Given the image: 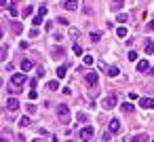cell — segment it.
I'll use <instances>...</instances> for the list:
<instances>
[{"label":"cell","mask_w":154,"mask_h":142,"mask_svg":"<svg viewBox=\"0 0 154 142\" xmlns=\"http://www.w3.org/2000/svg\"><path fill=\"white\" fill-rule=\"evenodd\" d=\"M47 89L57 91V89H59V81H49V83H47Z\"/></svg>","instance_id":"16"},{"label":"cell","mask_w":154,"mask_h":142,"mask_svg":"<svg viewBox=\"0 0 154 142\" xmlns=\"http://www.w3.org/2000/svg\"><path fill=\"white\" fill-rule=\"evenodd\" d=\"M131 142H150V138H148L146 134H137V136H135Z\"/></svg>","instance_id":"15"},{"label":"cell","mask_w":154,"mask_h":142,"mask_svg":"<svg viewBox=\"0 0 154 142\" xmlns=\"http://www.w3.org/2000/svg\"><path fill=\"white\" fill-rule=\"evenodd\" d=\"M8 91H11V93H19L21 89H19V87H15V85H13V87H11V89H8Z\"/></svg>","instance_id":"39"},{"label":"cell","mask_w":154,"mask_h":142,"mask_svg":"<svg viewBox=\"0 0 154 142\" xmlns=\"http://www.w3.org/2000/svg\"><path fill=\"white\" fill-rule=\"evenodd\" d=\"M93 61H95L93 55H85V57H83V64H85V66H93Z\"/></svg>","instance_id":"20"},{"label":"cell","mask_w":154,"mask_h":142,"mask_svg":"<svg viewBox=\"0 0 154 142\" xmlns=\"http://www.w3.org/2000/svg\"><path fill=\"white\" fill-rule=\"evenodd\" d=\"M118 72H120V70L116 68V66H110V68H108V76H112V78H114V76H118Z\"/></svg>","instance_id":"17"},{"label":"cell","mask_w":154,"mask_h":142,"mask_svg":"<svg viewBox=\"0 0 154 142\" xmlns=\"http://www.w3.org/2000/svg\"><path fill=\"white\" fill-rule=\"evenodd\" d=\"M28 15H32V6H25L23 8V17H28Z\"/></svg>","instance_id":"33"},{"label":"cell","mask_w":154,"mask_h":142,"mask_svg":"<svg viewBox=\"0 0 154 142\" xmlns=\"http://www.w3.org/2000/svg\"><path fill=\"white\" fill-rule=\"evenodd\" d=\"M137 70H139V72H148V70H150V64H148L146 59H141V61H137Z\"/></svg>","instance_id":"11"},{"label":"cell","mask_w":154,"mask_h":142,"mask_svg":"<svg viewBox=\"0 0 154 142\" xmlns=\"http://www.w3.org/2000/svg\"><path fill=\"white\" fill-rule=\"evenodd\" d=\"M148 30H154V19H150V21H148Z\"/></svg>","instance_id":"42"},{"label":"cell","mask_w":154,"mask_h":142,"mask_svg":"<svg viewBox=\"0 0 154 142\" xmlns=\"http://www.w3.org/2000/svg\"><path fill=\"white\" fill-rule=\"evenodd\" d=\"M11 83H13L15 87H21V85L25 83V74H23V72H15V74L11 76Z\"/></svg>","instance_id":"2"},{"label":"cell","mask_w":154,"mask_h":142,"mask_svg":"<svg viewBox=\"0 0 154 142\" xmlns=\"http://www.w3.org/2000/svg\"><path fill=\"white\" fill-rule=\"evenodd\" d=\"M78 0H63V8H68V11H76L78 8Z\"/></svg>","instance_id":"5"},{"label":"cell","mask_w":154,"mask_h":142,"mask_svg":"<svg viewBox=\"0 0 154 142\" xmlns=\"http://www.w3.org/2000/svg\"><path fill=\"white\" fill-rule=\"evenodd\" d=\"M51 53H53V57H55V59H59V57L63 55V49H61V47H59V49H53Z\"/></svg>","instance_id":"23"},{"label":"cell","mask_w":154,"mask_h":142,"mask_svg":"<svg viewBox=\"0 0 154 142\" xmlns=\"http://www.w3.org/2000/svg\"><path fill=\"white\" fill-rule=\"evenodd\" d=\"M116 21H120V23H127V21H129V17H127L125 13H118V15H116Z\"/></svg>","instance_id":"22"},{"label":"cell","mask_w":154,"mask_h":142,"mask_svg":"<svg viewBox=\"0 0 154 142\" xmlns=\"http://www.w3.org/2000/svg\"><path fill=\"white\" fill-rule=\"evenodd\" d=\"M66 72H68V66H57V78H63V76H66Z\"/></svg>","instance_id":"14"},{"label":"cell","mask_w":154,"mask_h":142,"mask_svg":"<svg viewBox=\"0 0 154 142\" xmlns=\"http://www.w3.org/2000/svg\"><path fill=\"white\" fill-rule=\"evenodd\" d=\"M28 112H30V114L36 112V106H34V104H28Z\"/></svg>","instance_id":"35"},{"label":"cell","mask_w":154,"mask_h":142,"mask_svg":"<svg viewBox=\"0 0 154 142\" xmlns=\"http://www.w3.org/2000/svg\"><path fill=\"white\" fill-rule=\"evenodd\" d=\"M6 53H8V51H6V45H2V55H0V57L6 59Z\"/></svg>","instance_id":"38"},{"label":"cell","mask_w":154,"mask_h":142,"mask_svg":"<svg viewBox=\"0 0 154 142\" xmlns=\"http://www.w3.org/2000/svg\"><path fill=\"white\" fill-rule=\"evenodd\" d=\"M42 17H44V15H36L34 19H32V23H34V25H40V23H42Z\"/></svg>","instance_id":"27"},{"label":"cell","mask_w":154,"mask_h":142,"mask_svg":"<svg viewBox=\"0 0 154 142\" xmlns=\"http://www.w3.org/2000/svg\"><path fill=\"white\" fill-rule=\"evenodd\" d=\"M0 4H2V6H4V8H6V6H8V2H6V0H0Z\"/></svg>","instance_id":"43"},{"label":"cell","mask_w":154,"mask_h":142,"mask_svg":"<svg viewBox=\"0 0 154 142\" xmlns=\"http://www.w3.org/2000/svg\"><path fill=\"white\" fill-rule=\"evenodd\" d=\"M110 136H112V131H106L104 134V142H110Z\"/></svg>","instance_id":"36"},{"label":"cell","mask_w":154,"mask_h":142,"mask_svg":"<svg viewBox=\"0 0 154 142\" xmlns=\"http://www.w3.org/2000/svg\"><path fill=\"white\" fill-rule=\"evenodd\" d=\"M70 36H72V38H78V36H80V30H78V28H70Z\"/></svg>","instance_id":"24"},{"label":"cell","mask_w":154,"mask_h":142,"mask_svg":"<svg viewBox=\"0 0 154 142\" xmlns=\"http://www.w3.org/2000/svg\"><path fill=\"white\" fill-rule=\"evenodd\" d=\"M123 2H125V0H112V4H110V8H112V11H118Z\"/></svg>","instance_id":"19"},{"label":"cell","mask_w":154,"mask_h":142,"mask_svg":"<svg viewBox=\"0 0 154 142\" xmlns=\"http://www.w3.org/2000/svg\"><path fill=\"white\" fill-rule=\"evenodd\" d=\"M55 21H59L61 25H68V23H70V21L66 19V17H57V19H55Z\"/></svg>","instance_id":"32"},{"label":"cell","mask_w":154,"mask_h":142,"mask_svg":"<svg viewBox=\"0 0 154 142\" xmlns=\"http://www.w3.org/2000/svg\"><path fill=\"white\" fill-rule=\"evenodd\" d=\"M144 51H146V55H152V53H154V42L150 38L144 40Z\"/></svg>","instance_id":"8"},{"label":"cell","mask_w":154,"mask_h":142,"mask_svg":"<svg viewBox=\"0 0 154 142\" xmlns=\"http://www.w3.org/2000/svg\"><path fill=\"white\" fill-rule=\"evenodd\" d=\"M139 106H141V108H154V97H141Z\"/></svg>","instance_id":"6"},{"label":"cell","mask_w":154,"mask_h":142,"mask_svg":"<svg viewBox=\"0 0 154 142\" xmlns=\"http://www.w3.org/2000/svg\"><path fill=\"white\" fill-rule=\"evenodd\" d=\"M47 11H49V8H47V6H44V4H42V6L38 8V15H47Z\"/></svg>","instance_id":"34"},{"label":"cell","mask_w":154,"mask_h":142,"mask_svg":"<svg viewBox=\"0 0 154 142\" xmlns=\"http://www.w3.org/2000/svg\"><path fill=\"white\" fill-rule=\"evenodd\" d=\"M87 81L91 85H97V72L95 70H91V72H87Z\"/></svg>","instance_id":"12"},{"label":"cell","mask_w":154,"mask_h":142,"mask_svg":"<svg viewBox=\"0 0 154 142\" xmlns=\"http://www.w3.org/2000/svg\"><path fill=\"white\" fill-rule=\"evenodd\" d=\"M76 119L85 123V121H87V114H85V112H78V114H76Z\"/></svg>","instance_id":"31"},{"label":"cell","mask_w":154,"mask_h":142,"mask_svg":"<svg viewBox=\"0 0 154 142\" xmlns=\"http://www.w3.org/2000/svg\"><path fill=\"white\" fill-rule=\"evenodd\" d=\"M38 76H44V66H38Z\"/></svg>","instance_id":"41"},{"label":"cell","mask_w":154,"mask_h":142,"mask_svg":"<svg viewBox=\"0 0 154 142\" xmlns=\"http://www.w3.org/2000/svg\"><path fill=\"white\" fill-rule=\"evenodd\" d=\"M91 40H93V42H99V40H102V32H97V30L91 32Z\"/></svg>","instance_id":"21"},{"label":"cell","mask_w":154,"mask_h":142,"mask_svg":"<svg viewBox=\"0 0 154 142\" xmlns=\"http://www.w3.org/2000/svg\"><path fill=\"white\" fill-rule=\"evenodd\" d=\"M116 34H118L120 38H125V36H127V28H125V25H120V28L116 30Z\"/></svg>","instance_id":"25"},{"label":"cell","mask_w":154,"mask_h":142,"mask_svg":"<svg viewBox=\"0 0 154 142\" xmlns=\"http://www.w3.org/2000/svg\"><path fill=\"white\" fill-rule=\"evenodd\" d=\"M89 2H91V0H87V6H85V13H87V15H91V6H89Z\"/></svg>","instance_id":"37"},{"label":"cell","mask_w":154,"mask_h":142,"mask_svg":"<svg viewBox=\"0 0 154 142\" xmlns=\"http://www.w3.org/2000/svg\"><path fill=\"white\" fill-rule=\"evenodd\" d=\"M102 106H104L106 110H112L114 106H116V95H108L106 100H104V104H102Z\"/></svg>","instance_id":"4"},{"label":"cell","mask_w":154,"mask_h":142,"mask_svg":"<svg viewBox=\"0 0 154 142\" xmlns=\"http://www.w3.org/2000/svg\"><path fill=\"white\" fill-rule=\"evenodd\" d=\"M36 97H38V93H36V91L32 89V91H30V100H36Z\"/></svg>","instance_id":"40"},{"label":"cell","mask_w":154,"mask_h":142,"mask_svg":"<svg viewBox=\"0 0 154 142\" xmlns=\"http://www.w3.org/2000/svg\"><path fill=\"white\" fill-rule=\"evenodd\" d=\"M152 142H154V140H152Z\"/></svg>","instance_id":"47"},{"label":"cell","mask_w":154,"mask_h":142,"mask_svg":"<svg viewBox=\"0 0 154 142\" xmlns=\"http://www.w3.org/2000/svg\"><path fill=\"white\" fill-rule=\"evenodd\" d=\"M8 13H11L13 17H17V13H19V8H17L15 4H11V8H8Z\"/></svg>","instance_id":"28"},{"label":"cell","mask_w":154,"mask_h":142,"mask_svg":"<svg viewBox=\"0 0 154 142\" xmlns=\"http://www.w3.org/2000/svg\"><path fill=\"white\" fill-rule=\"evenodd\" d=\"M72 49H74L76 55H83V47H80V45H76V42H74V47H72Z\"/></svg>","instance_id":"29"},{"label":"cell","mask_w":154,"mask_h":142,"mask_svg":"<svg viewBox=\"0 0 154 142\" xmlns=\"http://www.w3.org/2000/svg\"><path fill=\"white\" fill-rule=\"evenodd\" d=\"M13 32H15V34L21 32V23H19V21H13Z\"/></svg>","instance_id":"26"},{"label":"cell","mask_w":154,"mask_h":142,"mask_svg":"<svg viewBox=\"0 0 154 142\" xmlns=\"http://www.w3.org/2000/svg\"><path fill=\"white\" fill-rule=\"evenodd\" d=\"M120 108H123V112H125V114H127V112H133V104H131V102H125Z\"/></svg>","instance_id":"18"},{"label":"cell","mask_w":154,"mask_h":142,"mask_svg":"<svg viewBox=\"0 0 154 142\" xmlns=\"http://www.w3.org/2000/svg\"><path fill=\"white\" fill-rule=\"evenodd\" d=\"M32 68H34V64H32L30 59H23L21 61V70H23V72H28V70H32Z\"/></svg>","instance_id":"13"},{"label":"cell","mask_w":154,"mask_h":142,"mask_svg":"<svg viewBox=\"0 0 154 142\" xmlns=\"http://www.w3.org/2000/svg\"><path fill=\"white\" fill-rule=\"evenodd\" d=\"M30 125H32V121H30V117H25V114H23V117L19 119V127H21V129H28Z\"/></svg>","instance_id":"10"},{"label":"cell","mask_w":154,"mask_h":142,"mask_svg":"<svg viewBox=\"0 0 154 142\" xmlns=\"http://www.w3.org/2000/svg\"><path fill=\"white\" fill-rule=\"evenodd\" d=\"M110 131H112V134H118V131H120V121L118 119H112L110 121Z\"/></svg>","instance_id":"9"},{"label":"cell","mask_w":154,"mask_h":142,"mask_svg":"<svg viewBox=\"0 0 154 142\" xmlns=\"http://www.w3.org/2000/svg\"><path fill=\"white\" fill-rule=\"evenodd\" d=\"M57 119L61 123H70V108H68L66 104H59L57 106Z\"/></svg>","instance_id":"1"},{"label":"cell","mask_w":154,"mask_h":142,"mask_svg":"<svg viewBox=\"0 0 154 142\" xmlns=\"http://www.w3.org/2000/svg\"><path fill=\"white\" fill-rule=\"evenodd\" d=\"M68 142H72V140H68Z\"/></svg>","instance_id":"46"},{"label":"cell","mask_w":154,"mask_h":142,"mask_svg":"<svg viewBox=\"0 0 154 142\" xmlns=\"http://www.w3.org/2000/svg\"><path fill=\"white\" fill-rule=\"evenodd\" d=\"M6 108L8 110H17L19 108V100H17V97H8L6 100Z\"/></svg>","instance_id":"7"},{"label":"cell","mask_w":154,"mask_h":142,"mask_svg":"<svg viewBox=\"0 0 154 142\" xmlns=\"http://www.w3.org/2000/svg\"><path fill=\"white\" fill-rule=\"evenodd\" d=\"M127 57H129L131 61H135V59H137V53H135V51H129V53H127Z\"/></svg>","instance_id":"30"},{"label":"cell","mask_w":154,"mask_h":142,"mask_svg":"<svg viewBox=\"0 0 154 142\" xmlns=\"http://www.w3.org/2000/svg\"><path fill=\"white\" fill-rule=\"evenodd\" d=\"M2 142H11V140L6 138V134H2Z\"/></svg>","instance_id":"44"},{"label":"cell","mask_w":154,"mask_h":142,"mask_svg":"<svg viewBox=\"0 0 154 142\" xmlns=\"http://www.w3.org/2000/svg\"><path fill=\"white\" fill-rule=\"evenodd\" d=\"M80 140H85V142H89V140H91L93 138V127H83V129H80Z\"/></svg>","instance_id":"3"},{"label":"cell","mask_w":154,"mask_h":142,"mask_svg":"<svg viewBox=\"0 0 154 142\" xmlns=\"http://www.w3.org/2000/svg\"><path fill=\"white\" fill-rule=\"evenodd\" d=\"M148 74H152V76H154V68H150V72H148Z\"/></svg>","instance_id":"45"}]
</instances>
